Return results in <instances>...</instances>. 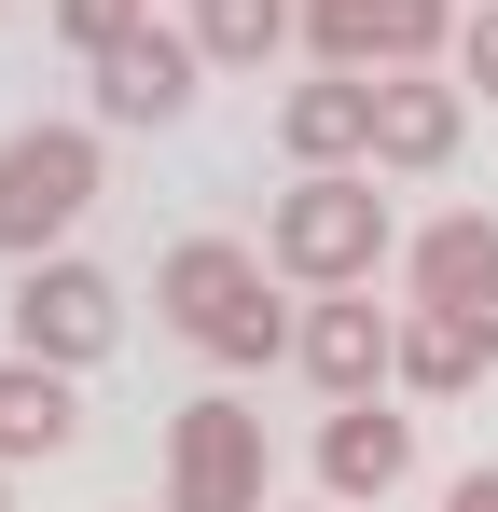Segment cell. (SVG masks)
<instances>
[{"label": "cell", "instance_id": "d6986e66", "mask_svg": "<svg viewBox=\"0 0 498 512\" xmlns=\"http://www.w3.org/2000/svg\"><path fill=\"white\" fill-rule=\"evenodd\" d=\"M0 512H14V457H0Z\"/></svg>", "mask_w": 498, "mask_h": 512}, {"label": "cell", "instance_id": "6da1fadb", "mask_svg": "<svg viewBox=\"0 0 498 512\" xmlns=\"http://www.w3.org/2000/svg\"><path fill=\"white\" fill-rule=\"evenodd\" d=\"M263 263H277L291 291H374V263H388V194H374V167H305L277 194V222H263Z\"/></svg>", "mask_w": 498, "mask_h": 512}, {"label": "cell", "instance_id": "277c9868", "mask_svg": "<svg viewBox=\"0 0 498 512\" xmlns=\"http://www.w3.org/2000/svg\"><path fill=\"white\" fill-rule=\"evenodd\" d=\"M166 512H263V416L236 388L166 416Z\"/></svg>", "mask_w": 498, "mask_h": 512}, {"label": "cell", "instance_id": "7a4b0ae2", "mask_svg": "<svg viewBox=\"0 0 498 512\" xmlns=\"http://www.w3.org/2000/svg\"><path fill=\"white\" fill-rule=\"evenodd\" d=\"M153 305H166V319H180L194 346H208V360H236V374H249V360H291V333H305V319H291V305L263 291V263H249V250H222V236L166 250Z\"/></svg>", "mask_w": 498, "mask_h": 512}, {"label": "cell", "instance_id": "30bf717a", "mask_svg": "<svg viewBox=\"0 0 498 512\" xmlns=\"http://www.w3.org/2000/svg\"><path fill=\"white\" fill-rule=\"evenodd\" d=\"M277 153L291 167H374V70H319L277 97Z\"/></svg>", "mask_w": 498, "mask_h": 512}, {"label": "cell", "instance_id": "4fadbf2b", "mask_svg": "<svg viewBox=\"0 0 498 512\" xmlns=\"http://www.w3.org/2000/svg\"><path fill=\"white\" fill-rule=\"evenodd\" d=\"M70 443H83V402H70V374L14 346V360H0V457L28 471V457H70Z\"/></svg>", "mask_w": 498, "mask_h": 512}, {"label": "cell", "instance_id": "9a60e30c", "mask_svg": "<svg viewBox=\"0 0 498 512\" xmlns=\"http://www.w3.org/2000/svg\"><path fill=\"white\" fill-rule=\"evenodd\" d=\"M291 28H305L291 0H194V42H208V70H263Z\"/></svg>", "mask_w": 498, "mask_h": 512}, {"label": "cell", "instance_id": "2e32d148", "mask_svg": "<svg viewBox=\"0 0 498 512\" xmlns=\"http://www.w3.org/2000/svg\"><path fill=\"white\" fill-rule=\"evenodd\" d=\"M125 28H153V0H56V42H70L83 70H97V56H111Z\"/></svg>", "mask_w": 498, "mask_h": 512}, {"label": "cell", "instance_id": "52a82bcc", "mask_svg": "<svg viewBox=\"0 0 498 512\" xmlns=\"http://www.w3.org/2000/svg\"><path fill=\"white\" fill-rule=\"evenodd\" d=\"M291 360L319 374L332 402H374V388H402V319H388L374 291H319L305 333H291Z\"/></svg>", "mask_w": 498, "mask_h": 512}, {"label": "cell", "instance_id": "9c48e42d", "mask_svg": "<svg viewBox=\"0 0 498 512\" xmlns=\"http://www.w3.org/2000/svg\"><path fill=\"white\" fill-rule=\"evenodd\" d=\"M457 139H471V97L443 84V70H374V167H457Z\"/></svg>", "mask_w": 498, "mask_h": 512}, {"label": "cell", "instance_id": "e0dca14e", "mask_svg": "<svg viewBox=\"0 0 498 512\" xmlns=\"http://www.w3.org/2000/svg\"><path fill=\"white\" fill-rule=\"evenodd\" d=\"M457 84L498 97V0H485V14H457Z\"/></svg>", "mask_w": 498, "mask_h": 512}, {"label": "cell", "instance_id": "ba28073f", "mask_svg": "<svg viewBox=\"0 0 498 512\" xmlns=\"http://www.w3.org/2000/svg\"><path fill=\"white\" fill-rule=\"evenodd\" d=\"M194 70H208L194 28H125L97 56V125H180L194 111Z\"/></svg>", "mask_w": 498, "mask_h": 512}, {"label": "cell", "instance_id": "5b68a950", "mask_svg": "<svg viewBox=\"0 0 498 512\" xmlns=\"http://www.w3.org/2000/svg\"><path fill=\"white\" fill-rule=\"evenodd\" d=\"M111 333H125V291H111L97 263L42 250L28 277H14V346H28V360H56V374H83V360H111Z\"/></svg>", "mask_w": 498, "mask_h": 512}, {"label": "cell", "instance_id": "8fae6325", "mask_svg": "<svg viewBox=\"0 0 498 512\" xmlns=\"http://www.w3.org/2000/svg\"><path fill=\"white\" fill-rule=\"evenodd\" d=\"M319 485H332V499H402V485H415V416H388V402H332Z\"/></svg>", "mask_w": 498, "mask_h": 512}, {"label": "cell", "instance_id": "5bb4252c", "mask_svg": "<svg viewBox=\"0 0 498 512\" xmlns=\"http://www.w3.org/2000/svg\"><path fill=\"white\" fill-rule=\"evenodd\" d=\"M498 360V319H457V305H402V388L415 402H457Z\"/></svg>", "mask_w": 498, "mask_h": 512}, {"label": "cell", "instance_id": "ac0fdd59", "mask_svg": "<svg viewBox=\"0 0 498 512\" xmlns=\"http://www.w3.org/2000/svg\"><path fill=\"white\" fill-rule=\"evenodd\" d=\"M443 512H498V471H457V485H443Z\"/></svg>", "mask_w": 498, "mask_h": 512}, {"label": "cell", "instance_id": "3957f363", "mask_svg": "<svg viewBox=\"0 0 498 512\" xmlns=\"http://www.w3.org/2000/svg\"><path fill=\"white\" fill-rule=\"evenodd\" d=\"M83 208H97V125H14L0 139V250L42 263Z\"/></svg>", "mask_w": 498, "mask_h": 512}, {"label": "cell", "instance_id": "8992f818", "mask_svg": "<svg viewBox=\"0 0 498 512\" xmlns=\"http://www.w3.org/2000/svg\"><path fill=\"white\" fill-rule=\"evenodd\" d=\"M319 70H429L457 56V0H305Z\"/></svg>", "mask_w": 498, "mask_h": 512}, {"label": "cell", "instance_id": "7c38bea8", "mask_svg": "<svg viewBox=\"0 0 498 512\" xmlns=\"http://www.w3.org/2000/svg\"><path fill=\"white\" fill-rule=\"evenodd\" d=\"M402 277H415V305H457V319H498V222H485V208L429 222V236L402 250Z\"/></svg>", "mask_w": 498, "mask_h": 512}]
</instances>
